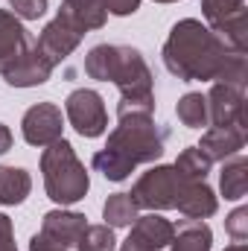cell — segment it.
<instances>
[{"label":"cell","mask_w":248,"mask_h":251,"mask_svg":"<svg viewBox=\"0 0 248 251\" xmlns=\"http://www.w3.org/2000/svg\"><path fill=\"white\" fill-rule=\"evenodd\" d=\"M175 207L184 219H210L219 210V196L207 181H187L181 178L178 196H175Z\"/></svg>","instance_id":"obj_12"},{"label":"cell","mask_w":248,"mask_h":251,"mask_svg":"<svg viewBox=\"0 0 248 251\" xmlns=\"http://www.w3.org/2000/svg\"><path fill=\"white\" fill-rule=\"evenodd\" d=\"M170 131L155 123V114H117V126L108 134L105 149L117 152L131 167L155 164L167 149Z\"/></svg>","instance_id":"obj_3"},{"label":"cell","mask_w":248,"mask_h":251,"mask_svg":"<svg viewBox=\"0 0 248 251\" xmlns=\"http://www.w3.org/2000/svg\"><path fill=\"white\" fill-rule=\"evenodd\" d=\"M82 38H85V29L76 24V18L67 12V9H59V15L38 32V38H35V47L41 50V56L47 59V62L53 64H62L79 44H82Z\"/></svg>","instance_id":"obj_8"},{"label":"cell","mask_w":248,"mask_h":251,"mask_svg":"<svg viewBox=\"0 0 248 251\" xmlns=\"http://www.w3.org/2000/svg\"><path fill=\"white\" fill-rule=\"evenodd\" d=\"M225 231L234 243H246L248 240V207H237L225 216Z\"/></svg>","instance_id":"obj_27"},{"label":"cell","mask_w":248,"mask_h":251,"mask_svg":"<svg viewBox=\"0 0 248 251\" xmlns=\"http://www.w3.org/2000/svg\"><path fill=\"white\" fill-rule=\"evenodd\" d=\"M29 251H70V249H64V246H59V243H53L50 237H44V234L38 231V234H32V240H29Z\"/></svg>","instance_id":"obj_30"},{"label":"cell","mask_w":248,"mask_h":251,"mask_svg":"<svg viewBox=\"0 0 248 251\" xmlns=\"http://www.w3.org/2000/svg\"><path fill=\"white\" fill-rule=\"evenodd\" d=\"M64 9L76 18V24L88 32V29H102L108 21V12L102 6V0H64Z\"/></svg>","instance_id":"obj_21"},{"label":"cell","mask_w":248,"mask_h":251,"mask_svg":"<svg viewBox=\"0 0 248 251\" xmlns=\"http://www.w3.org/2000/svg\"><path fill=\"white\" fill-rule=\"evenodd\" d=\"M219 190L228 201H240L246 199L248 190V161L240 155H231L222 161V173H219Z\"/></svg>","instance_id":"obj_18"},{"label":"cell","mask_w":248,"mask_h":251,"mask_svg":"<svg viewBox=\"0 0 248 251\" xmlns=\"http://www.w3.org/2000/svg\"><path fill=\"white\" fill-rule=\"evenodd\" d=\"M155 3H178V0H155Z\"/></svg>","instance_id":"obj_34"},{"label":"cell","mask_w":248,"mask_h":251,"mask_svg":"<svg viewBox=\"0 0 248 251\" xmlns=\"http://www.w3.org/2000/svg\"><path fill=\"white\" fill-rule=\"evenodd\" d=\"M246 146V126H213L201 134L198 149L207 161H225L231 155H240Z\"/></svg>","instance_id":"obj_15"},{"label":"cell","mask_w":248,"mask_h":251,"mask_svg":"<svg viewBox=\"0 0 248 251\" xmlns=\"http://www.w3.org/2000/svg\"><path fill=\"white\" fill-rule=\"evenodd\" d=\"M225 251H248V249H246V243H234V246H228Z\"/></svg>","instance_id":"obj_33"},{"label":"cell","mask_w":248,"mask_h":251,"mask_svg":"<svg viewBox=\"0 0 248 251\" xmlns=\"http://www.w3.org/2000/svg\"><path fill=\"white\" fill-rule=\"evenodd\" d=\"M12 143H15V137H12V128L0 123V155H6V152L12 149Z\"/></svg>","instance_id":"obj_31"},{"label":"cell","mask_w":248,"mask_h":251,"mask_svg":"<svg viewBox=\"0 0 248 251\" xmlns=\"http://www.w3.org/2000/svg\"><path fill=\"white\" fill-rule=\"evenodd\" d=\"M201 15L207 18L210 29L237 53H246L248 24L246 0H201Z\"/></svg>","instance_id":"obj_5"},{"label":"cell","mask_w":248,"mask_h":251,"mask_svg":"<svg viewBox=\"0 0 248 251\" xmlns=\"http://www.w3.org/2000/svg\"><path fill=\"white\" fill-rule=\"evenodd\" d=\"M64 114H67V123L73 126L82 137H88V140L108 131L105 100L94 88H76V91H70L67 100H64Z\"/></svg>","instance_id":"obj_6"},{"label":"cell","mask_w":248,"mask_h":251,"mask_svg":"<svg viewBox=\"0 0 248 251\" xmlns=\"http://www.w3.org/2000/svg\"><path fill=\"white\" fill-rule=\"evenodd\" d=\"M173 234H175V222H170V219L161 216L158 210H149V213L137 216V219L131 222V231H128V237H131L137 246H143L146 251L170 249Z\"/></svg>","instance_id":"obj_14"},{"label":"cell","mask_w":248,"mask_h":251,"mask_svg":"<svg viewBox=\"0 0 248 251\" xmlns=\"http://www.w3.org/2000/svg\"><path fill=\"white\" fill-rule=\"evenodd\" d=\"M175 114H178L181 126H187V128H204V126L210 123L207 120V100L198 91H190V94H184L178 100Z\"/></svg>","instance_id":"obj_24"},{"label":"cell","mask_w":248,"mask_h":251,"mask_svg":"<svg viewBox=\"0 0 248 251\" xmlns=\"http://www.w3.org/2000/svg\"><path fill=\"white\" fill-rule=\"evenodd\" d=\"M0 251H18L15 246V228L6 213H0Z\"/></svg>","instance_id":"obj_29"},{"label":"cell","mask_w":248,"mask_h":251,"mask_svg":"<svg viewBox=\"0 0 248 251\" xmlns=\"http://www.w3.org/2000/svg\"><path fill=\"white\" fill-rule=\"evenodd\" d=\"M137 216H140V207L131 199V193H111L102 204V219L108 228H131Z\"/></svg>","instance_id":"obj_20"},{"label":"cell","mask_w":248,"mask_h":251,"mask_svg":"<svg viewBox=\"0 0 248 251\" xmlns=\"http://www.w3.org/2000/svg\"><path fill=\"white\" fill-rule=\"evenodd\" d=\"M50 0H9V12L18 21H38L47 12Z\"/></svg>","instance_id":"obj_26"},{"label":"cell","mask_w":248,"mask_h":251,"mask_svg":"<svg viewBox=\"0 0 248 251\" xmlns=\"http://www.w3.org/2000/svg\"><path fill=\"white\" fill-rule=\"evenodd\" d=\"M85 228H88L85 213L64 210V207L44 213V219H41V234H44V237H50L53 243L64 246V249H70V251L79 246V240H82Z\"/></svg>","instance_id":"obj_13"},{"label":"cell","mask_w":248,"mask_h":251,"mask_svg":"<svg viewBox=\"0 0 248 251\" xmlns=\"http://www.w3.org/2000/svg\"><path fill=\"white\" fill-rule=\"evenodd\" d=\"M105 12L108 15H117V18H128L140 9V0H102Z\"/></svg>","instance_id":"obj_28"},{"label":"cell","mask_w":248,"mask_h":251,"mask_svg":"<svg viewBox=\"0 0 248 251\" xmlns=\"http://www.w3.org/2000/svg\"><path fill=\"white\" fill-rule=\"evenodd\" d=\"M117 251H146V249H143V246H137L131 237H125V243H123V246H120Z\"/></svg>","instance_id":"obj_32"},{"label":"cell","mask_w":248,"mask_h":251,"mask_svg":"<svg viewBox=\"0 0 248 251\" xmlns=\"http://www.w3.org/2000/svg\"><path fill=\"white\" fill-rule=\"evenodd\" d=\"M62 131H64V117L56 102H38V105L26 108V114L21 120V134L29 146L44 149V146L62 140Z\"/></svg>","instance_id":"obj_9"},{"label":"cell","mask_w":248,"mask_h":251,"mask_svg":"<svg viewBox=\"0 0 248 251\" xmlns=\"http://www.w3.org/2000/svg\"><path fill=\"white\" fill-rule=\"evenodd\" d=\"M76 251H117V237H114V228H108L105 222L102 225H88Z\"/></svg>","instance_id":"obj_25"},{"label":"cell","mask_w":248,"mask_h":251,"mask_svg":"<svg viewBox=\"0 0 248 251\" xmlns=\"http://www.w3.org/2000/svg\"><path fill=\"white\" fill-rule=\"evenodd\" d=\"M53 70L56 67L41 56V50L35 44H29L15 62L3 70V82L9 88H35V85H44L53 76Z\"/></svg>","instance_id":"obj_11"},{"label":"cell","mask_w":248,"mask_h":251,"mask_svg":"<svg viewBox=\"0 0 248 251\" xmlns=\"http://www.w3.org/2000/svg\"><path fill=\"white\" fill-rule=\"evenodd\" d=\"M173 251H210L213 249V231L204 219H181L173 234Z\"/></svg>","instance_id":"obj_17"},{"label":"cell","mask_w":248,"mask_h":251,"mask_svg":"<svg viewBox=\"0 0 248 251\" xmlns=\"http://www.w3.org/2000/svg\"><path fill=\"white\" fill-rule=\"evenodd\" d=\"M85 73L97 82H114L123 102L155 108L152 70L137 47L128 44H97L85 56Z\"/></svg>","instance_id":"obj_2"},{"label":"cell","mask_w":248,"mask_h":251,"mask_svg":"<svg viewBox=\"0 0 248 251\" xmlns=\"http://www.w3.org/2000/svg\"><path fill=\"white\" fill-rule=\"evenodd\" d=\"M210 167H213V161H207L198 146L181 149L178 158H175V164H173V170H175L181 178H187V181H204L207 173H210Z\"/></svg>","instance_id":"obj_22"},{"label":"cell","mask_w":248,"mask_h":251,"mask_svg":"<svg viewBox=\"0 0 248 251\" xmlns=\"http://www.w3.org/2000/svg\"><path fill=\"white\" fill-rule=\"evenodd\" d=\"M32 190V176L24 167H0V204L3 207H15L24 204L26 196Z\"/></svg>","instance_id":"obj_19"},{"label":"cell","mask_w":248,"mask_h":251,"mask_svg":"<svg viewBox=\"0 0 248 251\" xmlns=\"http://www.w3.org/2000/svg\"><path fill=\"white\" fill-rule=\"evenodd\" d=\"M178 184H181V176L173 167L158 164L134 181L131 199L137 201V207H146V210H173L175 196H178Z\"/></svg>","instance_id":"obj_7"},{"label":"cell","mask_w":248,"mask_h":251,"mask_svg":"<svg viewBox=\"0 0 248 251\" xmlns=\"http://www.w3.org/2000/svg\"><path fill=\"white\" fill-rule=\"evenodd\" d=\"M26 47H29V35H26L24 24L9 9H0V76Z\"/></svg>","instance_id":"obj_16"},{"label":"cell","mask_w":248,"mask_h":251,"mask_svg":"<svg viewBox=\"0 0 248 251\" xmlns=\"http://www.w3.org/2000/svg\"><path fill=\"white\" fill-rule=\"evenodd\" d=\"M204 100H207V120L213 126H246V88L213 82Z\"/></svg>","instance_id":"obj_10"},{"label":"cell","mask_w":248,"mask_h":251,"mask_svg":"<svg viewBox=\"0 0 248 251\" xmlns=\"http://www.w3.org/2000/svg\"><path fill=\"white\" fill-rule=\"evenodd\" d=\"M91 164H94L97 173H102L105 181H114V184H120V181H125V178H131V173L137 170V167H131L125 158H120L117 152H111V149H105V146L94 155Z\"/></svg>","instance_id":"obj_23"},{"label":"cell","mask_w":248,"mask_h":251,"mask_svg":"<svg viewBox=\"0 0 248 251\" xmlns=\"http://www.w3.org/2000/svg\"><path fill=\"white\" fill-rule=\"evenodd\" d=\"M161 59L181 82H228L246 88V53L231 50L196 18H184L170 29Z\"/></svg>","instance_id":"obj_1"},{"label":"cell","mask_w":248,"mask_h":251,"mask_svg":"<svg viewBox=\"0 0 248 251\" xmlns=\"http://www.w3.org/2000/svg\"><path fill=\"white\" fill-rule=\"evenodd\" d=\"M41 176H44V190L56 204H76L88 196L91 178L85 164L76 158V149L67 140H56L50 146H44L41 152Z\"/></svg>","instance_id":"obj_4"}]
</instances>
